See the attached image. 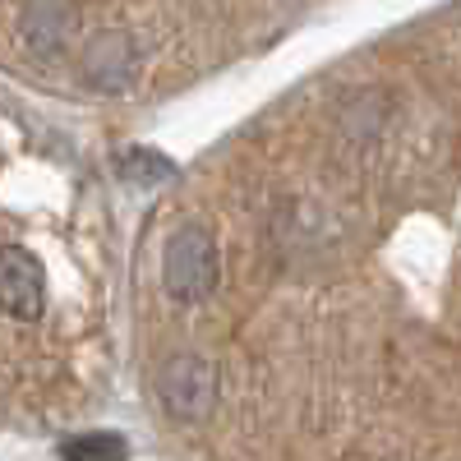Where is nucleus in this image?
I'll use <instances>...</instances> for the list:
<instances>
[{"label": "nucleus", "instance_id": "423d86ee", "mask_svg": "<svg viewBox=\"0 0 461 461\" xmlns=\"http://www.w3.org/2000/svg\"><path fill=\"white\" fill-rule=\"evenodd\" d=\"M125 438L121 434H79L60 447L65 461H125Z\"/></svg>", "mask_w": 461, "mask_h": 461}, {"label": "nucleus", "instance_id": "f257e3e1", "mask_svg": "<svg viewBox=\"0 0 461 461\" xmlns=\"http://www.w3.org/2000/svg\"><path fill=\"white\" fill-rule=\"evenodd\" d=\"M162 282L176 300H203L217 286V249L203 226H185L162 254Z\"/></svg>", "mask_w": 461, "mask_h": 461}, {"label": "nucleus", "instance_id": "39448f33", "mask_svg": "<svg viewBox=\"0 0 461 461\" xmlns=\"http://www.w3.org/2000/svg\"><path fill=\"white\" fill-rule=\"evenodd\" d=\"M84 69H88V79L97 88H121L130 74H134V47L125 42V37H97V42L84 51Z\"/></svg>", "mask_w": 461, "mask_h": 461}, {"label": "nucleus", "instance_id": "7ed1b4c3", "mask_svg": "<svg viewBox=\"0 0 461 461\" xmlns=\"http://www.w3.org/2000/svg\"><path fill=\"white\" fill-rule=\"evenodd\" d=\"M47 300V282H42V263H37L23 245H5L0 249V310L14 319H37Z\"/></svg>", "mask_w": 461, "mask_h": 461}, {"label": "nucleus", "instance_id": "f03ea898", "mask_svg": "<svg viewBox=\"0 0 461 461\" xmlns=\"http://www.w3.org/2000/svg\"><path fill=\"white\" fill-rule=\"evenodd\" d=\"M158 397L176 420H203L217 406V374L199 356H171L158 374Z\"/></svg>", "mask_w": 461, "mask_h": 461}, {"label": "nucleus", "instance_id": "6e6552de", "mask_svg": "<svg viewBox=\"0 0 461 461\" xmlns=\"http://www.w3.org/2000/svg\"><path fill=\"white\" fill-rule=\"evenodd\" d=\"M121 176L125 180H167L171 176V162L152 158V152H143V148H130L125 162H121Z\"/></svg>", "mask_w": 461, "mask_h": 461}, {"label": "nucleus", "instance_id": "20e7f679", "mask_svg": "<svg viewBox=\"0 0 461 461\" xmlns=\"http://www.w3.org/2000/svg\"><path fill=\"white\" fill-rule=\"evenodd\" d=\"M74 32V5L69 0H28L23 10V37L37 51H60Z\"/></svg>", "mask_w": 461, "mask_h": 461}, {"label": "nucleus", "instance_id": "0eeeda50", "mask_svg": "<svg viewBox=\"0 0 461 461\" xmlns=\"http://www.w3.org/2000/svg\"><path fill=\"white\" fill-rule=\"evenodd\" d=\"M378 111H383V102H378L374 93H365V97H356V102H346L341 125L351 130V134H374V130H378Z\"/></svg>", "mask_w": 461, "mask_h": 461}]
</instances>
